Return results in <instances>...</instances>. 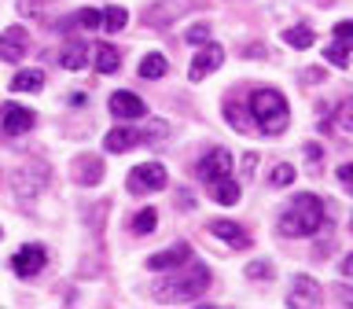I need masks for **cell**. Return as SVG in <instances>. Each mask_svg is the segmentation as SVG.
Returning a JSON list of instances; mask_svg holds the SVG:
<instances>
[{
	"instance_id": "cell-1",
	"label": "cell",
	"mask_w": 353,
	"mask_h": 309,
	"mask_svg": "<svg viewBox=\"0 0 353 309\" xmlns=\"http://www.w3.org/2000/svg\"><path fill=\"white\" fill-rule=\"evenodd\" d=\"M206 287H210V269L188 258L184 269L173 272V276H162V280L151 287V295L159 298V302H195L199 295H206Z\"/></svg>"
},
{
	"instance_id": "cell-2",
	"label": "cell",
	"mask_w": 353,
	"mask_h": 309,
	"mask_svg": "<svg viewBox=\"0 0 353 309\" xmlns=\"http://www.w3.org/2000/svg\"><path fill=\"white\" fill-rule=\"evenodd\" d=\"M320 225H324V199L313 195V192H302L294 195L291 203H287V210L280 214V232L283 236H316Z\"/></svg>"
},
{
	"instance_id": "cell-3",
	"label": "cell",
	"mask_w": 353,
	"mask_h": 309,
	"mask_svg": "<svg viewBox=\"0 0 353 309\" xmlns=\"http://www.w3.org/2000/svg\"><path fill=\"white\" fill-rule=\"evenodd\" d=\"M247 114L258 121V129L265 137H280V132L291 126V110H287V96L280 88H254Z\"/></svg>"
},
{
	"instance_id": "cell-4",
	"label": "cell",
	"mask_w": 353,
	"mask_h": 309,
	"mask_svg": "<svg viewBox=\"0 0 353 309\" xmlns=\"http://www.w3.org/2000/svg\"><path fill=\"white\" fill-rule=\"evenodd\" d=\"M48 166L44 162H22L15 173H11V188H15V195L22 199H37L44 192V184H48Z\"/></svg>"
},
{
	"instance_id": "cell-5",
	"label": "cell",
	"mask_w": 353,
	"mask_h": 309,
	"mask_svg": "<svg viewBox=\"0 0 353 309\" xmlns=\"http://www.w3.org/2000/svg\"><path fill=\"white\" fill-rule=\"evenodd\" d=\"M165 166L159 162H140V166H132V173H129V192L132 195H148V192H162L165 188Z\"/></svg>"
},
{
	"instance_id": "cell-6",
	"label": "cell",
	"mask_w": 353,
	"mask_h": 309,
	"mask_svg": "<svg viewBox=\"0 0 353 309\" xmlns=\"http://www.w3.org/2000/svg\"><path fill=\"white\" fill-rule=\"evenodd\" d=\"M287 306L294 309H320L324 306V287H320L313 276H294L291 280V291H287Z\"/></svg>"
},
{
	"instance_id": "cell-7",
	"label": "cell",
	"mask_w": 353,
	"mask_h": 309,
	"mask_svg": "<svg viewBox=\"0 0 353 309\" xmlns=\"http://www.w3.org/2000/svg\"><path fill=\"white\" fill-rule=\"evenodd\" d=\"M184 11H188V0H151V4L143 8V26L165 30L173 19H181Z\"/></svg>"
},
{
	"instance_id": "cell-8",
	"label": "cell",
	"mask_w": 353,
	"mask_h": 309,
	"mask_svg": "<svg viewBox=\"0 0 353 309\" xmlns=\"http://www.w3.org/2000/svg\"><path fill=\"white\" fill-rule=\"evenodd\" d=\"M44 261H48V250H44V243H26V247L15 250V258H11V269L15 276L22 280H30V276H37L44 269Z\"/></svg>"
},
{
	"instance_id": "cell-9",
	"label": "cell",
	"mask_w": 353,
	"mask_h": 309,
	"mask_svg": "<svg viewBox=\"0 0 353 309\" xmlns=\"http://www.w3.org/2000/svg\"><path fill=\"white\" fill-rule=\"evenodd\" d=\"M30 52V33L26 26H8L0 33V59L4 63H22Z\"/></svg>"
},
{
	"instance_id": "cell-10",
	"label": "cell",
	"mask_w": 353,
	"mask_h": 309,
	"mask_svg": "<svg viewBox=\"0 0 353 309\" xmlns=\"http://www.w3.org/2000/svg\"><path fill=\"white\" fill-rule=\"evenodd\" d=\"M221 63H225V48H221V44H214V41H206V48H199V52H195L188 77H192V81H203V77H206V74H214Z\"/></svg>"
},
{
	"instance_id": "cell-11",
	"label": "cell",
	"mask_w": 353,
	"mask_h": 309,
	"mask_svg": "<svg viewBox=\"0 0 353 309\" xmlns=\"http://www.w3.org/2000/svg\"><path fill=\"white\" fill-rule=\"evenodd\" d=\"M0 126H4L8 137H22L37 126V114L30 107H19V103H4V114H0Z\"/></svg>"
},
{
	"instance_id": "cell-12",
	"label": "cell",
	"mask_w": 353,
	"mask_h": 309,
	"mask_svg": "<svg viewBox=\"0 0 353 309\" xmlns=\"http://www.w3.org/2000/svg\"><path fill=\"white\" fill-rule=\"evenodd\" d=\"M232 166H236V162H232V151L228 148H214L210 154L199 159V177L210 184V181H217V177H228Z\"/></svg>"
},
{
	"instance_id": "cell-13",
	"label": "cell",
	"mask_w": 353,
	"mask_h": 309,
	"mask_svg": "<svg viewBox=\"0 0 353 309\" xmlns=\"http://www.w3.org/2000/svg\"><path fill=\"white\" fill-rule=\"evenodd\" d=\"M110 114L118 121H132V118H148V103L137 92H114L110 96Z\"/></svg>"
},
{
	"instance_id": "cell-14",
	"label": "cell",
	"mask_w": 353,
	"mask_h": 309,
	"mask_svg": "<svg viewBox=\"0 0 353 309\" xmlns=\"http://www.w3.org/2000/svg\"><path fill=\"white\" fill-rule=\"evenodd\" d=\"M188 258H192V247H188V243H173V247L151 254V258H148V269H151V272H165V269H176V265H184Z\"/></svg>"
},
{
	"instance_id": "cell-15",
	"label": "cell",
	"mask_w": 353,
	"mask_h": 309,
	"mask_svg": "<svg viewBox=\"0 0 353 309\" xmlns=\"http://www.w3.org/2000/svg\"><path fill=\"white\" fill-rule=\"evenodd\" d=\"M74 181L77 184H99L103 181V159H99V154H77L74 159Z\"/></svg>"
},
{
	"instance_id": "cell-16",
	"label": "cell",
	"mask_w": 353,
	"mask_h": 309,
	"mask_svg": "<svg viewBox=\"0 0 353 309\" xmlns=\"http://www.w3.org/2000/svg\"><path fill=\"white\" fill-rule=\"evenodd\" d=\"M140 143V132L137 129H129V126H114L103 137V148L110 151V154H125V151H132Z\"/></svg>"
},
{
	"instance_id": "cell-17",
	"label": "cell",
	"mask_w": 353,
	"mask_h": 309,
	"mask_svg": "<svg viewBox=\"0 0 353 309\" xmlns=\"http://www.w3.org/2000/svg\"><path fill=\"white\" fill-rule=\"evenodd\" d=\"M210 232H214L217 239H225L228 247H250V236L243 232L236 221H225V217H217V221H210Z\"/></svg>"
},
{
	"instance_id": "cell-18",
	"label": "cell",
	"mask_w": 353,
	"mask_h": 309,
	"mask_svg": "<svg viewBox=\"0 0 353 309\" xmlns=\"http://www.w3.org/2000/svg\"><path fill=\"white\" fill-rule=\"evenodd\" d=\"M210 192H214V199H217L221 206H236L239 203V181H232V173L210 181Z\"/></svg>"
},
{
	"instance_id": "cell-19",
	"label": "cell",
	"mask_w": 353,
	"mask_h": 309,
	"mask_svg": "<svg viewBox=\"0 0 353 309\" xmlns=\"http://www.w3.org/2000/svg\"><path fill=\"white\" fill-rule=\"evenodd\" d=\"M44 88V70H19L11 77V92H41Z\"/></svg>"
},
{
	"instance_id": "cell-20",
	"label": "cell",
	"mask_w": 353,
	"mask_h": 309,
	"mask_svg": "<svg viewBox=\"0 0 353 309\" xmlns=\"http://www.w3.org/2000/svg\"><path fill=\"white\" fill-rule=\"evenodd\" d=\"M165 70H170V63H165V55H159V52H151V55L140 59V77L143 81H159V77H165Z\"/></svg>"
},
{
	"instance_id": "cell-21",
	"label": "cell",
	"mask_w": 353,
	"mask_h": 309,
	"mask_svg": "<svg viewBox=\"0 0 353 309\" xmlns=\"http://www.w3.org/2000/svg\"><path fill=\"white\" fill-rule=\"evenodd\" d=\"M85 63H88V48H85V44H66V48L59 52V66H63V70H81Z\"/></svg>"
},
{
	"instance_id": "cell-22",
	"label": "cell",
	"mask_w": 353,
	"mask_h": 309,
	"mask_svg": "<svg viewBox=\"0 0 353 309\" xmlns=\"http://www.w3.org/2000/svg\"><path fill=\"white\" fill-rule=\"evenodd\" d=\"M118 66H121L118 48H110V44H99V48H96V70H99V74H114Z\"/></svg>"
},
{
	"instance_id": "cell-23",
	"label": "cell",
	"mask_w": 353,
	"mask_h": 309,
	"mask_svg": "<svg viewBox=\"0 0 353 309\" xmlns=\"http://www.w3.org/2000/svg\"><path fill=\"white\" fill-rule=\"evenodd\" d=\"M154 228H159V210H154V206L140 210V214L132 217V232H137V236H151Z\"/></svg>"
},
{
	"instance_id": "cell-24",
	"label": "cell",
	"mask_w": 353,
	"mask_h": 309,
	"mask_svg": "<svg viewBox=\"0 0 353 309\" xmlns=\"http://www.w3.org/2000/svg\"><path fill=\"white\" fill-rule=\"evenodd\" d=\"M99 15H103V22H99V26H103L107 33H118L121 26H125V22H129V11L125 8H107V11H99Z\"/></svg>"
},
{
	"instance_id": "cell-25",
	"label": "cell",
	"mask_w": 353,
	"mask_h": 309,
	"mask_svg": "<svg viewBox=\"0 0 353 309\" xmlns=\"http://www.w3.org/2000/svg\"><path fill=\"white\" fill-rule=\"evenodd\" d=\"M283 41L291 44V48H313V30L309 26H291V30H283Z\"/></svg>"
},
{
	"instance_id": "cell-26",
	"label": "cell",
	"mask_w": 353,
	"mask_h": 309,
	"mask_svg": "<svg viewBox=\"0 0 353 309\" xmlns=\"http://www.w3.org/2000/svg\"><path fill=\"white\" fill-rule=\"evenodd\" d=\"M165 132H170V126H165V121H159V118H154V121H148V129L140 132V140H148L151 148H162V143H165Z\"/></svg>"
},
{
	"instance_id": "cell-27",
	"label": "cell",
	"mask_w": 353,
	"mask_h": 309,
	"mask_svg": "<svg viewBox=\"0 0 353 309\" xmlns=\"http://www.w3.org/2000/svg\"><path fill=\"white\" fill-rule=\"evenodd\" d=\"M324 59L335 63V66H346L350 63V44L346 41H331L327 48H324Z\"/></svg>"
},
{
	"instance_id": "cell-28",
	"label": "cell",
	"mask_w": 353,
	"mask_h": 309,
	"mask_svg": "<svg viewBox=\"0 0 353 309\" xmlns=\"http://www.w3.org/2000/svg\"><path fill=\"white\" fill-rule=\"evenodd\" d=\"M74 22H77L81 30H99V22H103V15H99L96 8H81V11L74 15Z\"/></svg>"
},
{
	"instance_id": "cell-29",
	"label": "cell",
	"mask_w": 353,
	"mask_h": 309,
	"mask_svg": "<svg viewBox=\"0 0 353 309\" xmlns=\"http://www.w3.org/2000/svg\"><path fill=\"white\" fill-rule=\"evenodd\" d=\"M247 276H250V280H272V276H276V265H272V261H250V265H247Z\"/></svg>"
},
{
	"instance_id": "cell-30",
	"label": "cell",
	"mask_w": 353,
	"mask_h": 309,
	"mask_svg": "<svg viewBox=\"0 0 353 309\" xmlns=\"http://www.w3.org/2000/svg\"><path fill=\"white\" fill-rule=\"evenodd\" d=\"M269 184H272V188L294 184V166H276V170L269 173Z\"/></svg>"
},
{
	"instance_id": "cell-31",
	"label": "cell",
	"mask_w": 353,
	"mask_h": 309,
	"mask_svg": "<svg viewBox=\"0 0 353 309\" xmlns=\"http://www.w3.org/2000/svg\"><path fill=\"white\" fill-rule=\"evenodd\" d=\"M188 41H192V44H206L210 41V22H195V26H188Z\"/></svg>"
},
{
	"instance_id": "cell-32",
	"label": "cell",
	"mask_w": 353,
	"mask_h": 309,
	"mask_svg": "<svg viewBox=\"0 0 353 309\" xmlns=\"http://www.w3.org/2000/svg\"><path fill=\"white\" fill-rule=\"evenodd\" d=\"M225 118H228V126H236V129H247V114H243V110H236V103H232V107L225 110Z\"/></svg>"
},
{
	"instance_id": "cell-33",
	"label": "cell",
	"mask_w": 353,
	"mask_h": 309,
	"mask_svg": "<svg viewBox=\"0 0 353 309\" xmlns=\"http://www.w3.org/2000/svg\"><path fill=\"white\" fill-rule=\"evenodd\" d=\"M48 0H19V15H37Z\"/></svg>"
},
{
	"instance_id": "cell-34",
	"label": "cell",
	"mask_w": 353,
	"mask_h": 309,
	"mask_svg": "<svg viewBox=\"0 0 353 309\" xmlns=\"http://www.w3.org/2000/svg\"><path fill=\"white\" fill-rule=\"evenodd\" d=\"M335 41H353V22H335Z\"/></svg>"
},
{
	"instance_id": "cell-35",
	"label": "cell",
	"mask_w": 353,
	"mask_h": 309,
	"mask_svg": "<svg viewBox=\"0 0 353 309\" xmlns=\"http://www.w3.org/2000/svg\"><path fill=\"white\" fill-rule=\"evenodd\" d=\"M339 181L342 184H353V162H342L339 166Z\"/></svg>"
},
{
	"instance_id": "cell-36",
	"label": "cell",
	"mask_w": 353,
	"mask_h": 309,
	"mask_svg": "<svg viewBox=\"0 0 353 309\" xmlns=\"http://www.w3.org/2000/svg\"><path fill=\"white\" fill-rule=\"evenodd\" d=\"M254 166H258V154H243V177H254Z\"/></svg>"
},
{
	"instance_id": "cell-37",
	"label": "cell",
	"mask_w": 353,
	"mask_h": 309,
	"mask_svg": "<svg viewBox=\"0 0 353 309\" xmlns=\"http://www.w3.org/2000/svg\"><path fill=\"white\" fill-rule=\"evenodd\" d=\"M342 126L353 129V99H350V103H342Z\"/></svg>"
},
{
	"instance_id": "cell-38",
	"label": "cell",
	"mask_w": 353,
	"mask_h": 309,
	"mask_svg": "<svg viewBox=\"0 0 353 309\" xmlns=\"http://www.w3.org/2000/svg\"><path fill=\"white\" fill-rule=\"evenodd\" d=\"M339 269H342V276H346V280H353V254H346V258H342Z\"/></svg>"
},
{
	"instance_id": "cell-39",
	"label": "cell",
	"mask_w": 353,
	"mask_h": 309,
	"mask_svg": "<svg viewBox=\"0 0 353 309\" xmlns=\"http://www.w3.org/2000/svg\"><path fill=\"white\" fill-rule=\"evenodd\" d=\"M339 298H342V306H353V291H346V287H339Z\"/></svg>"
},
{
	"instance_id": "cell-40",
	"label": "cell",
	"mask_w": 353,
	"mask_h": 309,
	"mask_svg": "<svg viewBox=\"0 0 353 309\" xmlns=\"http://www.w3.org/2000/svg\"><path fill=\"white\" fill-rule=\"evenodd\" d=\"M0 236H4V228H0Z\"/></svg>"
}]
</instances>
